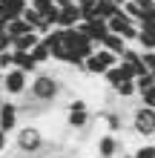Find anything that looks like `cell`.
<instances>
[{"label": "cell", "mask_w": 155, "mask_h": 158, "mask_svg": "<svg viewBox=\"0 0 155 158\" xmlns=\"http://www.w3.org/2000/svg\"><path fill=\"white\" fill-rule=\"evenodd\" d=\"M26 95H29L35 104H55L63 95V81L52 72H35L29 78V86H26Z\"/></svg>", "instance_id": "1"}, {"label": "cell", "mask_w": 155, "mask_h": 158, "mask_svg": "<svg viewBox=\"0 0 155 158\" xmlns=\"http://www.w3.org/2000/svg\"><path fill=\"white\" fill-rule=\"evenodd\" d=\"M14 147L20 155H38L43 147H46V138H43V132L38 127L26 124V127H17L14 129Z\"/></svg>", "instance_id": "2"}, {"label": "cell", "mask_w": 155, "mask_h": 158, "mask_svg": "<svg viewBox=\"0 0 155 158\" xmlns=\"http://www.w3.org/2000/svg\"><path fill=\"white\" fill-rule=\"evenodd\" d=\"M26 86H29V75L26 72H20V69H6L3 75H0V89L6 92L9 98H20V95H26Z\"/></svg>", "instance_id": "3"}, {"label": "cell", "mask_w": 155, "mask_h": 158, "mask_svg": "<svg viewBox=\"0 0 155 158\" xmlns=\"http://www.w3.org/2000/svg\"><path fill=\"white\" fill-rule=\"evenodd\" d=\"M115 63H118V55L106 52L104 46H95V52L84 60V66H80V69H86L89 75H104V72H106V69H112Z\"/></svg>", "instance_id": "4"}, {"label": "cell", "mask_w": 155, "mask_h": 158, "mask_svg": "<svg viewBox=\"0 0 155 158\" xmlns=\"http://www.w3.org/2000/svg\"><path fill=\"white\" fill-rule=\"evenodd\" d=\"M106 29H109V35H118V38H124L126 43H135L138 40V26H135V20H129L124 12H118V15H112L106 20Z\"/></svg>", "instance_id": "5"}, {"label": "cell", "mask_w": 155, "mask_h": 158, "mask_svg": "<svg viewBox=\"0 0 155 158\" xmlns=\"http://www.w3.org/2000/svg\"><path fill=\"white\" fill-rule=\"evenodd\" d=\"M132 129L141 138H152L155 135V109L152 106H138L132 112Z\"/></svg>", "instance_id": "6"}, {"label": "cell", "mask_w": 155, "mask_h": 158, "mask_svg": "<svg viewBox=\"0 0 155 158\" xmlns=\"http://www.w3.org/2000/svg\"><path fill=\"white\" fill-rule=\"evenodd\" d=\"M20 127V106L14 101H0V132H14Z\"/></svg>", "instance_id": "7"}, {"label": "cell", "mask_w": 155, "mask_h": 158, "mask_svg": "<svg viewBox=\"0 0 155 158\" xmlns=\"http://www.w3.org/2000/svg\"><path fill=\"white\" fill-rule=\"evenodd\" d=\"M75 29H78L80 35H86V38L92 40L95 46H98V43H101V40L106 38V35H109V29H106V20H92V23H78Z\"/></svg>", "instance_id": "8"}, {"label": "cell", "mask_w": 155, "mask_h": 158, "mask_svg": "<svg viewBox=\"0 0 155 158\" xmlns=\"http://www.w3.org/2000/svg\"><path fill=\"white\" fill-rule=\"evenodd\" d=\"M78 23H80V9H78L75 3L58 9V23H55L58 29H75Z\"/></svg>", "instance_id": "9"}, {"label": "cell", "mask_w": 155, "mask_h": 158, "mask_svg": "<svg viewBox=\"0 0 155 158\" xmlns=\"http://www.w3.org/2000/svg\"><path fill=\"white\" fill-rule=\"evenodd\" d=\"M118 155H121V141L112 132L98 138V158H118Z\"/></svg>", "instance_id": "10"}, {"label": "cell", "mask_w": 155, "mask_h": 158, "mask_svg": "<svg viewBox=\"0 0 155 158\" xmlns=\"http://www.w3.org/2000/svg\"><path fill=\"white\" fill-rule=\"evenodd\" d=\"M12 66L26 72V75H35L38 72V63L32 60V55L29 52H17V49H12Z\"/></svg>", "instance_id": "11"}, {"label": "cell", "mask_w": 155, "mask_h": 158, "mask_svg": "<svg viewBox=\"0 0 155 158\" xmlns=\"http://www.w3.org/2000/svg\"><path fill=\"white\" fill-rule=\"evenodd\" d=\"M0 6H3V23H9V20H14V17H20L29 3H26V0H0Z\"/></svg>", "instance_id": "12"}, {"label": "cell", "mask_w": 155, "mask_h": 158, "mask_svg": "<svg viewBox=\"0 0 155 158\" xmlns=\"http://www.w3.org/2000/svg\"><path fill=\"white\" fill-rule=\"evenodd\" d=\"M86 124H89V109H69V115H66L69 129H86Z\"/></svg>", "instance_id": "13"}, {"label": "cell", "mask_w": 155, "mask_h": 158, "mask_svg": "<svg viewBox=\"0 0 155 158\" xmlns=\"http://www.w3.org/2000/svg\"><path fill=\"white\" fill-rule=\"evenodd\" d=\"M38 40H40L38 32H26V35H20V38H12V49H17V52H29Z\"/></svg>", "instance_id": "14"}, {"label": "cell", "mask_w": 155, "mask_h": 158, "mask_svg": "<svg viewBox=\"0 0 155 158\" xmlns=\"http://www.w3.org/2000/svg\"><path fill=\"white\" fill-rule=\"evenodd\" d=\"M29 55H32V60L35 63H38V66H43V63H49L52 60V55H49V46H46V40H38V43H35L32 46V49H29Z\"/></svg>", "instance_id": "15"}, {"label": "cell", "mask_w": 155, "mask_h": 158, "mask_svg": "<svg viewBox=\"0 0 155 158\" xmlns=\"http://www.w3.org/2000/svg\"><path fill=\"white\" fill-rule=\"evenodd\" d=\"M98 46H104L106 52H112V55H118V58H121V52H124L129 43H126L124 38H118V35H106V38H104L101 43H98Z\"/></svg>", "instance_id": "16"}, {"label": "cell", "mask_w": 155, "mask_h": 158, "mask_svg": "<svg viewBox=\"0 0 155 158\" xmlns=\"http://www.w3.org/2000/svg\"><path fill=\"white\" fill-rule=\"evenodd\" d=\"M26 32H35V29L23 20V17H14V20L6 23V35H9V38H20V35H26Z\"/></svg>", "instance_id": "17"}, {"label": "cell", "mask_w": 155, "mask_h": 158, "mask_svg": "<svg viewBox=\"0 0 155 158\" xmlns=\"http://www.w3.org/2000/svg\"><path fill=\"white\" fill-rule=\"evenodd\" d=\"M95 9H98V17H101V20H109L112 15L121 12V6H118L115 0H95Z\"/></svg>", "instance_id": "18"}, {"label": "cell", "mask_w": 155, "mask_h": 158, "mask_svg": "<svg viewBox=\"0 0 155 158\" xmlns=\"http://www.w3.org/2000/svg\"><path fill=\"white\" fill-rule=\"evenodd\" d=\"M112 92L118 98H135L138 95V89H135V81H121L118 86H112Z\"/></svg>", "instance_id": "19"}, {"label": "cell", "mask_w": 155, "mask_h": 158, "mask_svg": "<svg viewBox=\"0 0 155 158\" xmlns=\"http://www.w3.org/2000/svg\"><path fill=\"white\" fill-rule=\"evenodd\" d=\"M152 83H155V75H152V72H144V75H138V78H135V89H138V92H144V89H149Z\"/></svg>", "instance_id": "20"}, {"label": "cell", "mask_w": 155, "mask_h": 158, "mask_svg": "<svg viewBox=\"0 0 155 158\" xmlns=\"http://www.w3.org/2000/svg\"><path fill=\"white\" fill-rule=\"evenodd\" d=\"M138 98H141V106H152V109H155V83H152L149 89L138 92Z\"/></svg>", "instance_id": "21"}, {"label": "cell", "mask_w": 155, "mask_h": 158, "mask_svg": "<svg viewBox=\"0 0 155 158\" xmlns=\"http://www.w3.org/2000/svg\"><path fill=\"white\" fill-rule=\"evenodd\" d=\"M138 58H141V63H144V69H155V49H141V55H138Z\"/></svg>", "instance_id": "22"}, {"label": "cell", "mask_w": 155, "mask_h": 158, "mask_svg": "<svg viewBox=\"0 0 155 158\" xmlns=\"http://www.w3.org/2000/svg\"><path fill=\"white\" fill-rule=\"evenodd\" d=\"M135 23H138V26H155V9H147V12H141Z\"/></svg>", "instance_id": "23"}, {"label": "cell", "mask_w": 155, "mask_h": 158, "mask_svg": "<svg viewBox=\"0 0 155 158\" xmlns=\"http://www.w3.org/2000/svg\"><path fill=\"white\" fill-rule=\"evenodd\" d=\"M132 158H155V144H144V147H138Z\"/></svg>", "instance_id": "24"}, {"label": "cell", "mask_w": 155, "mask_h": 158, "mask_svg": "<svg viewBox=\"0 0 155 158\" xmlns=\"http://www.w3.org/2000/svg\"><path fill=\"white\" fill-rule=\"evenodd\" d=\"M106 129L115 135L118 129H121V115H106Z\"/></svg>", "instance_id": "25"}, {"label": "cell", "mask_w": 155, "mask_h": 158, "mask_svg": "<svg viewBox=\"0 0 155 158\" xmlns=\"http://www.w3.org/2000/svg\"><path fill=\"white\" fill-rule=\"evenodd\" d=\"M135 6L141 9V12H147V9H155V0H132Z\"/></svg>", "instance_id": "26"}, {"label": "cell", "mask_w": 155, "mask_h": 158, "mask_svg": "<svg viewBox=\"0 0 155 158\" xmlns=\"http://www.w3.org/2000/svg\"><path fill=\"white\" fill-rule=\"evenodd\" d=\"M69 109H86V101H84V98H75V101H69Z\"/></svg>", "instance_id": "27"}, {"label": "cell", "mask_w": 155, "mask_h": 158, "mask_svg": "<svg viewBox=\"0 0 155 158\" xmlns=\"http://www.w3.org/2000/svg\"><path fill=\"white\" fill-rule=\"evenodd\" d=\"M6 147H9V135H6V132H0V152H3Z\"/></svg>", "instance_id": "28"}, {"label": "cell", "mask_w": 155, "mask_h": 158, "mask_svg": "<svg viewBox=\"0 0 155 158\" xmlns=\"http://www.w3.org/2000/svg\"><path fill=\"white\" fill-rule=\"evenodd\" d=\"M52 3L58 6V9H63V6H69V3H75V0H52Z\"/></svg>", "instance_id": "29"}, {"label": "cell", "mask_w": 155, "mask_h": 158, "mask_svg": "<svg viewBox=\"0 0 155 158\" xmlns=\"http://www.w3.org/2000/svg\"><path fill=\"white\" fill-rule=\"evenodd\" d=\"M0 23H3V6H0Z\"/></svg>", "instance_id": "30"}, {"label": "cell", "mask_w": 155, "mask_h": 158, "mask_svg": "<svg viewBox=\"0 0 155 158\" xmlns=\"http://www.w3.org/2000/svg\"><path fill=\"white\" fill-rule=\"evenodd\" d=\"M115 3H118V6H124V3H126V0H115Z\"/></svg>", "instance_id": "31"}, {"label": "cell", "mask_w": 155, "mask_h": 158, "mask_svg": "<svg viewBox=\"0 0 155 158\" xmlns=\"http://www.w3.org/2000/svg\"><path fill=\"white\" fill-rule=\"evenodd\" d=\"M26 3H32V0H26Z\"/></svg>", "instance_id": "32"}, {"label": "cell", "mask_w": 155, "mask_h": 158, "mask_svg": "<svg viewBox=\"0 0 155 158\" xmlns=\"http://www.w3.org/2000/svg\"><path fill=\"white\" fill-rule=\"evenodd\" d=\"M43 158H46V155H43Z\"/></svg>", "instance_id": "33"}]
</instances>
